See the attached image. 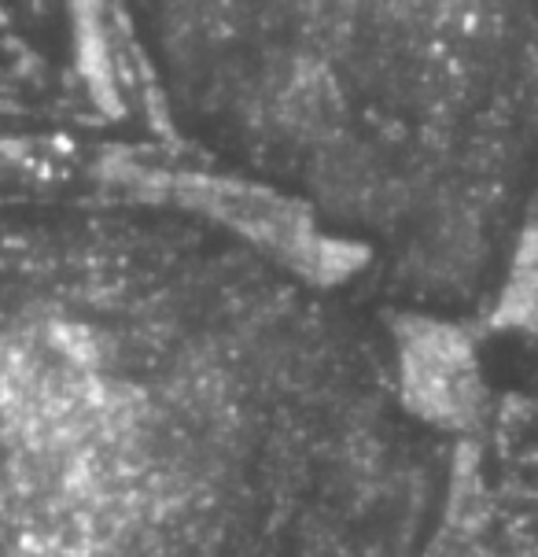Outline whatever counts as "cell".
<instances>
[{
	"instance_id": "obj_1",
	"label": "cell",
	"mask_w": 538,
	"mask_h": 557,
	"mask_svg": "<svg viewBox=\"0 0 538 557\" xmlns=\"http://www.w3.org/2000/svg\"><path fill=\"white\" fill-rule=\"evenodd\" d=\"M442 484L365 318L0 214V557H428Z\"/></svg>"
}]
</instances>
